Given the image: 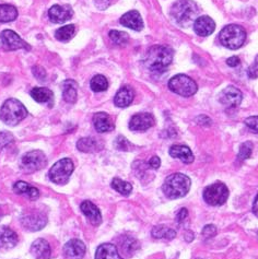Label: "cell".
<instances>
[{
  "instance_id": "cell-1",
  "label": "cell",
  "mask_w": 258,
  "mask_h": 259,
  "mask_svg": "<svg viewBox=\"0 0 258 259\" xmlns=\"http://www.w3.org/2000/svg\"><path fill=\"white\" fill-rule=\"evenodd\" d=\"M174 52L168 46L154 45L148 51L145 65L150 71L162 72L172 64Z\"/></svg>"
},
{
  "instance_id": "cell-2",
  "label": "cell",
  "mask_w": 258,
  "mask_h": 259,
  "mask_svg": "<svg viewBox=\"0 0 258 259\" xmlns=\"http://www.w3.org/2000/svg\"><path fill=\"white\" fill-rule=\"evenodd\" d=\"M191 185V179L187 175L174 173L166 177L162 189L168 199H178L188 194Z\"/></svg>"
},
{
  "instance_id": "cell-3",
  "label": "cell",
  "mask_w": 258,
  "mask_h": 259,
  "mask_svg": "<svg viewBox=\"0 0 258 259\" xmlns=\"http://www.w3.org/2000/svg\"><path fill=\"white\" fill-rule=\"evenodd\" d=\"M198 12V6L193 0H178L171 9L172 17L182 26H188L196 21Z\"/></svg>"
},
{
  "instance_id": "cell-4",
  "label": "cell",
  "mask_w": 258,
  "mask_h": 259,
  "mask_svg": "<svg viewBox=\"0 0 258 259\" xmlns=\"http://www.w3.org/2000/svg\"><path fill=\"white\" fill-rule=\"evenodd\" d=\"M28 116V111L21 102L16 99L7 100L0 110V118L5 124L16 126Z\"/></svg>"
},
{
  "instance_id": "cell-5",
  "label": "cell",
  "mask_w": 258,
  "mask_h": 259,
  "mask_svg": "<svg viewBox=\"0 0 258 259\" xmlns=\"http://www.w3.org/2000/svg\"><path fill=\"white\" fill-rule=\"evenodd\" d=\"M221 44L229 50H237L242 47L246 39V31L243 26L230 24L223 28L219 34Z\"/></svg>"
},
{
  "instance_id": "cell-6",
  "label": "cell",
  "mask_w": 258,
  "mask_h": 259,
  "mask_svg": "<svg viewBox=\"0 0 258 259\" xmlns=\"http://www.w3.org/2000/svg\"><path fill=\"white\" fill-rule=\"evenodd\" d=\"M168 88L172 92L184 98L192 97L198 90L195 81L185 74H178L173 77L168 81Z\"/></svg>"
},
{
  "instance_id": "cell-7",
  "label": "cell",
  "mask_w": 258,
  "mask_h": 259,
  "mask_svg": "<svg viewBox=\"0 0 258 259\" xmlns=\"http://www.w3.org/2000/svg\"><path fill=\"white\" fill-rule=\"evenodd\" d=\"M229 198V189L223 183L217 182L203 190V199L210 206H222Z\"/></svg>"
},
{
  "instance_id": "cell-8",
  "label": "cell",
  "mask_w": 258,
  "mask_h": 259,
  "mask_svg": "<svg viewBox=\"0 0 258 259\" xmlns=\"http://www.w3.org/2000/svg\"><path fill=\"white\" fill-rule=\"evenodd\" d=\"M73 163L70 159L59 160L50 169V180L57 185H65L73 172Z\"/></svg>"
},
{
  "instance_id": "cell-9",
  "label": "cell",
  "mask_w": 258,
  "mask_h": 259,
  "mask_svg": "<svg viewBox=\"0 0 258 259\" xmlns=\"http://www.w3.org/2000/svg\"><path fill=\"white\" fill-rule=\"evenodd\" d=\"M47 163L45 154L39 150H33L31 152L25 153L21 159V167L25 172L33 173L43 168Z\"/></svg>"
},
{
  "instance_id": "cell-10",
  "label": "cell",
  "mask_w": 258,
  "mask_h": 259,
  "mask_svg": "<svg viewBox=\"0 0 258 259\" xmlns=\"http://www.w3.org/2000/svg\"><path fill=\"white\" fill-rule=\"evenodd\" d=\"M0 45L7 51H17V50H31V47L20 37L16 32L10 30L3 31L0 35Z\"/></svg>"
},
{
  "instance_id": "cell-11",
  "label": "cell",
  "mask_w": 258,
  "mask_h": 259,
  "mask_svg": "<svg viewBox=\"0 0 258 259\" xmlns=\"http://www.w3.org/2000/svg\"><path fill=\"white\" fill-rule=\"evenodd\" d=\"M154 124L155 119L152 114L140 113L133 116L131 122H129V128L134 132H146L149 128H151Z\"/></svg>"
},
{
  "instance_id": "cell-12",
  "label": "cell",
  "mask_w": 258,
  "mask_h": 259,
  "mask_svg": "<svg viewBox=\"0 0 258 259\" xmlns=\"http://www.w3.org/2000/svg\"><path fill=\"white\" fill-rule=\"evenodd\" d=\"M243 95L239 89L230 85L222 91L220 95V102L229 108H235L242 103Z\"/></svg>"
},
{
  "instance_id": "cell-13",
  "label": "cell",
  "mask_w": 258,
  "mask_h": 259,
  "mask_svg": "<svg viewBox=\"0 0 258 259\" xmlns=\"http://www.w3.org/2000/svg\"><path fill=\"white\" fill-rule=\"evenodd\" d=\"M51 21L54 23H64L71 19L73 11L69 6H53L49 11Z\"/></svg>"
},
{
  "instance_id": "cell-14",
  "label": "cell",
  "mask_w": 258,
  "mask_h": 259,
  "mask_svg": "<svg viewBox=\"0 0 258 259\" xmlns=\"http://www.w3.org/2000/svg\"><path fill=\"white\" fill-rule=\"evenodd\" d=\"M21 223L29 231H39L46 226L47 219L40 213H29L21 218Z\"/></svg>"
},
{
  "instance_id": "cell-15",
  "label": "cell",
  "mask_w": 258,
  "mask_h": 259,
  "mask_svg": "<svg viewBox=\"0 0 258 259\" xmlns=\"http://www.w3.org/2000/svg\"><path fill=\"white\" fill-rule=\"evenodd\" d=\"M67 259H82L85 254V245L80 240H71L64 246Z\"/></svg>"
},
{
  "instance_id": "cell-16",
  "label": "cell",
  "mask_w": 258,
  "mask_h": 259,
  "mask_svg": "<svg viewBox=\"0 0 258 259\" xmlns=\"http://www.w3.org/2000/svg\"><path fill=\"white\" fill-rule=\"evenodd\" d=\"M214 29V21L211 18L207 16L197 18L194 23V31L196 32V34H198L199 36H209L210 34L213 33Z\"/></svg>"
},
{
  "instance_id": "cell-17",
  "label": "cell",
  "mask_w": 258,
  "mask_h": 259,
  "mask_svg": "<svg viewBox=\"0 0 258 259\" xmlns=\"http://www.w3.org/2000/svg\"><path fill=\"white\" fill-rule=\"evenodd\" d=\"M120 23L135 31H141L144 29V22H142L140 13L136 10L128 11L127 13H125V15L120 18Z\"/></svg>"
},
{
  "instance_id": "cell-18",
  "label": "cell",
  "mask_w": 258,
  "mask_h": 259,
  "mask_svg": "<svg viewBox=\"0 0 258 259\" xmlns=\"http://www.w3.org/2000/svg\"><path fill=\"white\" fill-rule=\"evenodd\" d=\"M93 125L94 128L97 129V132L100 134L108 133L114 129V124L111 116L103 112L97 113L93 116Z\"/></svg>"
},
{
  "instance_id": "cell-19",
  "label": "cell",
  "mask_w": 258,
  "mask_h": 259,
  "mask_svg": "<svg viewBox=\"0 0 258 259\" xmlns=\"http://www.w3.org/2000/svg\"><path fill=\"white\" fill-rule=\"evenodd\" d=\"M135 99V91L134 89L129 85H125L119 89V91L116 93L114 98V103L118 107H127L133 103Z\"/></svg>"
},
{
  "instance_id": "cell-20",
  "label": "cell",
  "mask_w": 258,
  "mask_h": 259,
  "mask_svg": "<svg viewBox=\"0 0 258 259\" xmlns=\"http://www.w3.org/2000/svg\"><path fill=\"white\" fill-rule=\"evenodd\" d=\"M18 235L15 231L7 227L0 228V249H9L18 244Z\"/></svg>"
},
{
  "instance_id": "cell-21",
  "label": "cell",
  "mask_w": 258,
  "mask_h": 259,
  "mask_svg": "<svg viewBox=\"0 0 258 259\" xmlns=\"http://www.w3.org/2000/svg\"><path fill=\"white\" fill-rule=\"evenodd\" d=\"M81 211H82V213L89 219V221L93 224V226H100L101 222H102V215L100 210L98 209V207L96 204L92 203L91 201H83L81 203L80 206Z\"/></svg>"
},
{
  "instance_id": "cell-22",
  "label": "cell",
  "mask_w": 258,
  "mask_h": 259,
  "mask_svg": "<svg viewBox=\"0 0 258 259\" xmlns=\"http://www.w3.org/2000/svg\"><path fill=\"white\" fill-rule=\"evenodd\" d=\"M31 253L35 259H49L52 253L49 242L43 238L34 241L31 246Z\"/></svg>"
},
{
  "instance_id": "cell-23",
  "label": "cell",
  "mask_w": 258,
  "mask_h": 259,
  "mask_svg": "<svg viewBox=\"0 0 258 259\" xmlns=\"http://www.w3.org/2000/svg\"><path fill=\"white\" fill-rule=\"evenodd\" d=\"M169 155H171L172 158L180 159L182 162L186 163V164L194 162V154L192 152V150L186 146H172L169 148Z\"/></svg>"
},
{
  "instance_id": "cell-24",
  "label": "cell",
  "mask_w": 258,
  "mask_h": 259,
  "mask_svg": "<svg viewBox=\"0 0 258 259\" xmlns=\"http://www.w3.org/2000/svg\"><path fill=\"white\" fill-rule=\"evenodd\" d=\"M96 259H123L120 257L117 247L114 244H102L98 247Z\"/></svg>"
},
{
  "instance_id": "cell-25",
  "label": "cell",
  "mask_w": 258,
  "mask_h": 259,
  "mask_svg": "<svg viewBox=\"0 0 258 259\" xmlns=\"http://www.w3.org/2000/svg\"><path fill=\"white\" fill-rule=\"evenodd\" d=\"M77 148L79 151L85 153H92L102 150L103 144L96 138H81L77 142Z\"/></svg>"
},
{
  "instance_id": "cell-26",
  "label": "cell",
  "mask_w": 258,
  "mask_h": 259,
  "mask_svg": "<svg viewBox=\"0 0 258 259\" xmlns=\"http://www.w3.org/2000/svg\"><path fill=\"white\" fill-rule=\"evenodd\" d=\"M119 249L126 256H132L139 249V243L136 238L125 235L119 238Z\"/></svg>"
},
{
  "instance_id": "cell-27",
  "label": "cell",
  "mask_w": 258,
  "mask_h": 259,
  "mask_svg": "<svg viewBox=\"0 0 258 259\" xmlns=\"http://www.w3.org/2000/svg\"><path fill=\"white\" fill-rule=\"evenodd\" d=\"M63 98L68 103H76L77 101V82L73 80H66L63 82Z\"/></svg>"
},
{
  "instance_id": "cell-28",
  "label": "cell",
  "mask_w": 258,
  "mask_h": 259,
  "mask_svg": "<svg viewBox=\"0 0 258 259\" xmlns=\"http://www.w3.org/2000/svg\"><path fill=\"white\" fill-rule=\"evenodd\" d=\"M13 189H15V192L17 194L28 196L30 199H36V198H38V197H39L38 189L31 186V185H29L28 183H25L23 181L17 182L15 184V186H13Z\"/></svg>"
},
{
  "instance_id": "cell-29",
  "label": "cell",
  "mask_w": 258,
  "mask_h": 259,
  "mask_svg": "<svg viewBox=\"0 0 258 259\" xmlns=\"http://www.w3.org/2000/svg\"><path fill=\"white\" fill-rule=\"evenodd\" d=\"M31 97L38 103H47L53 99V92L47 88H34L31 91Z\"/></svg>"
},
{
  "instance_id": "cell-30",
  "label": "cell",
  "mask_w": 258,
  "mask_h": 259,
  "mask_svg": "<svg viewBox=\"0 0 258 259\" xmlns=\"http://www.w3.org/2000/svg\"><path fill=\"white\" fill-rule=\"evenodd\" d=\"M18 17V10L10 5H0V22H11Z\"/></svg>"
},
{
  "instance_id": "cell-31",
  "label": "cell",
  "mask_w": 258,
  "mask_h": 259,
  "mask_svg": "<svg viewBox=\"0 0 258 259\" xmlns=\"http://www.w3.org/2000/svg\"><path fill=\"white\" fill-rule=\"evenodd\" d=\"M152 236L154 238H166V240H173L176 236V232L164 226H158L152 229Z\"/></svg>"
},
{
  "instance_id": "cell-32",
  "label": "cell",
  "mask_w": 258,
  "mask_h": 259,
  "mask_svg": "<svg viewBox=\"0 0 258 259\" xmlns=\"http://www.w3.org/2000/svg\"><path fill=\"white\" fill-rule=\"evenodd\" d=\"M112 188L123 196L131 195V193L133 192L132 184L121 181L120 179H114L112 181Z\"/></svg>"
},
{
  "instance_id": "cell-33",
  "label": "cell",
  "mask_w": 258,
  "mask_h": 259,
  "mask_svg": "<svg viewBox=\"0 0 258 259\" xmlns=\"http://www.w3.org/2000/svg\"><path fill=\"white\" fill-rule=\"evenodd\" d=\"M90 87L94 92H103V91L107 90L108 82L104 76H102V74H98V76H94L91 79Z\"/></svg>"
},
{
  "instance_id": "cell-34",
  "label": "cell",
  "mask_w": 258,
  "mask_h": 259,
  "mask_svg": "<svg viewBox=\"0 0 258 259\" xmlns=\"http://www.w3.org/2000/svg\"><path fill=\"white\" fill-rule=\"evenodd\" d=\"M74 25L69 24V25H65L63 28H59L56 33H55V37L58 40H62V42H67L69 40L74 34Z\"/></svg>"
},
{
  "instance_id": "cell-35",
  "label": "cell",
  "mask_w": 258,
  "mask_h": 259,
  "mask_svg": "<svg viewBox=\"0 0 258 259\" xmlns=\"http://www.w3.org/2000/svg\"><path fill=\"white\" fill-rule=\"evenodd\" d=\"M108 35H110V38L116 45H125L129 39V36L127 33L116 31V30H112Z\"/></svg>"
},
{
  "instance_id": "cell-36",
  "label": "cell",
  "mask_w": 258,
  "mask_h": 259,
  "mask_svg": "<svg viewBox=\"0 0 258 259\" xmlns=\"http://www.w3.org/2000/svg\"><path fill=\"white\" fill-rule=\"evenodd\" d=\"M253 151V144L249 141L244 142V144L240 148V152H239V160L241 161H245L250 158Z\"/></svg>"
},
{
  "instance_id": "cell-37",
  "label": "cell",
  "mask_w": 258,
  "mask_h": 259,
  "mask_svg": "<svg viewBox=\"0 0 258 259\" xmlns=\"http://www.w3.org/2000/svg\"><path fill=\"white\" fill-rule=\"evenodd\" d=\"M114 145L115 148L121 150V151H131L133 148V145L125 137H123V136H118L116 141L114 142Z\"/></svg>"
},
{
  "instance_id": "cell-38",
  "label": "cell",
  "mask_w": 258,
  "mask_h": 259,
  "mask_svg": "<svg viewBox=\"0 0 258 259\" xmlns=\"http://www.w3.org/2000/svg\"><path fill=\"white\" fill-rule=\"evenodd\" d=\"M13 140H15V138H13L12 134H10L8 132L0 133V150H3L4 148L8 147L10 144H12Z\"/></svg>"
},
{
  "instance_id": "cell-39",
  "label": "cell",
  "mask_w": 258,
  "mask_h": 259,
  "mask_svg": "<svg viewBox=\"0 0 258 259\" xmlns=\"http://www.w3.org/2000/svg\"><path fill=\"white\" fill-rule=\"evenodd\" d=\"M245 125L255 133H258V116H250L245 119Z\"/></svg>"
},
{
  "instance_id": "cell-40",
  "label": "cell",
  "mask_w": 258,
  "mask_h": 259,
  "mask_svg": "<svg viewBox=\"0 0 258 259\" xmlns=\"http://www.w3.org/2000/svg\"><path fill=\"white\" fill-rule=\"evenodd\" d=\"M217 234V228L212 224H208L205 228L202 229V236L205 238H211Z\"/></svg>"
},
{
  "instance_id": "cell-41",
  "label": "cell",
  "mask_w": 258,
  "mask_h": 259,
  "mask_svg": "<svg viewBox=\"0 0 258 259\" xmlns=\"http://www.w3.org/2000/svg\"><path fill=\"white\" fill-rule=\"evenodd\" d=\"M247 74H248V77L252 78V79L258 78V55L256 56L253 65L248 68Z\"/></svg>"
},
{
  "instance_id": "cell-42",
  "label": "cell",
  "mask_w": 258,
  "mask_h": 259,
  "mask_svg": "<svg viewBox=\"0 0 258 259\" xmlns=\"http://www.w3.org/2000/svg\"><path fill=\"white\" fill-rule=\"evenodd\" d=\"M32 71H33L34 76H35L38 80H44L46 78V72L42 67H38V66L33 67Z\"/></svg>"
},
{
  "instance_id": "cell-43",
  "label": "cell",
  "mask_w": 258,
  "mask_h": 259,
  "mask_svg": "<svg viewBox=\"0 0 258 259\" xmlns=\"http://www.w3.org/2000/svg\"><path fill=\"white\" fill-rule=\"evenodd\" d=\"M196 120H197V122H198L199 125H201L203 127H209V126H211V124H212L211 119H210L208 116H206V115L198 116Z\"/></svg>"
},
{
  "instance_id": "cell-44",
  "label": "cell",
  "mask_w": 258,
  "mask_h": 259,
  "mask_svg": "<svg viewBox=\"0 0 258 259\" xmlns=\"http://www.w3.org/2000/svg\"><path fill=\"white\" fill-rule=\"evenodd\" d=\"M187 215H188L187 209H186V208H182V209L179 211V213L176 214V221H178L179 223H182L183 221H184V220L186 219Z\"/></svg>"
},
{
  "instance_id": "cell-45",
  "label": "cell",
  "mask_w": 258,
  "mask_h": 259,
  "mask_svg": "<svg viewBox=\"0 0 258 259\" xmlns=\"http://www.w3.org/2000/svg\"><path fill=\"white\" fill-rule=\"evenodd\" d=\"M160 165H161V160H160L159 156H157V155L152 156L150 161H149V166L154 168V169H158L160 167Z\"/></svg>"
},
{
  "instance_id": "cell-46",
  "label": "cell",
  "mask_w": 258,
  "mask_h": 259,
  "mask_svg": "<svg viewBox=\"0 0 258 259\" xmlns=\"http://www.w3.org/2000/svg\"><path fill=\"white\" fill-rule=\"evenodd\" d=\"M227 64L228 66L230 67H236L240 65V58L236 57V56H233V57H230L228 60H227Z\"/></svg>"
},
{
  "instance_id": "cell-47",
  "label": "cell",
  "mask_w": 258,
  "mask_h": 259,
  "mask_svg": "<svg viewBox=\"0 0 258 259\" xmlns=\"http://www.w3.org/2000/svg\"><path fill=\"white\" fill-rule=\"evenodd\" d=\"M96 5L100 9H105L110 5V0H96Z\"/></svg>"
},
{
  "instance_id": "cell-48",
  "label": "cell",
  "mask_w": 258,
  "mask_h": 259,
  "mask_svg": "<svg viewBox=\"0 0 258 259\" xmlns=\"http://www.w3.org/2000/svg\"><path fill=\"white\" fill-rule=\"evenodd\" d=\"M253 213L258 217V195L256 196V198L254 200V203H253Z\"/></svg>"
},
{
  "instance_id": "cell-49",
  "label": "cell",
  "mask_w": 258,
  "mask_h": 259,
  "mask_svg": "<svg viewBox=\"0 0 258 259\" xmlns=\"http://www.w3.org/2000/svg\"><path fill=\"white\" fill-rule=\"evenodd\" d=\"M185 240L187 241V242H192L193 240H194V234H193V232H186V234H185Z\"/></svg>"
},
{
  "instance_id": "cell-50",
  "label": "cell",
  "mask_w": 258,
  "mask_h": 259,
  "mask_svg": "<svg viewBox=\"0 0 258 259\" xmlns=\"http://www.w3.org/2000/svg\"><path fill=\"white\" fill-rule=\"evenodd\" d=\"M2 217H3V211L0 209V220H2Z\"/></svg>"
},
{
  "instance_id": "cell-51",
  "label": "cell",
  "mask_w": 258,
  "mask_h": 259,
  "mask_svg": "<svg viewBox=\"0 0 258 259\" xmlns=\"http://www.w3.org/2000/svg\"><path fill=\"white\" fill-rule=\"evenodd\" d=\"M198 259H200V258H198Z\"/></svg>"
}]
</instances>
